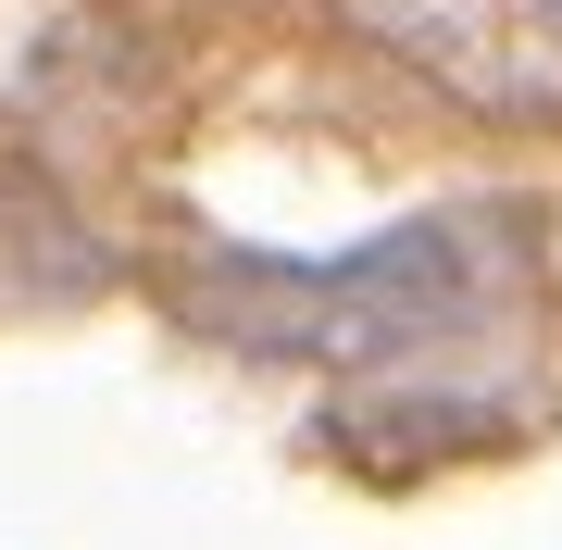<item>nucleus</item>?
<instances>
[{"label": "nucleus", "mask_w": 562, "mask_h": 550, "mask_svg": "<svg viewBox=\"0 0 562 550\" xmlns=\"http://www.w3.org/2000/svg\"><path fill=\"white\" fill-rule=\"evenodd\" d=\"M525 276H538V225L513 201H462V213L387 225L375 250H338V263L225 250L213 276H188V313L213 338H238V350H288V363H338V375H401L438 338H487Z\"/></svg>", "instance_id": "f257e3e1"}, {"label": "nucleus", "mask_w": 562, "mask_h": 550, "mask_svg": "<svg viewBox=\"0 0 562 550\" xmlns=\"http://www.w3.org/2000/svg\"><path fill=\"white\" fill-rule=\"evenodd\" d=\"M538 13H562V0H538Z\"/></svg>", "instance_id": "7ed1b4c3"}, {"label": "nucleus", "mask_w": 562, "mask_h": 550, "mask_svg": "<svg viewBox=\"0 0 562 550\" xmlns=\"http://www.w3.org/2000/svg\"><path fill=\"white\" fill-rule=\"evenodd\" d=\"M101 276V250L76 238V213L50 201L38 164H0V301H76Z\"/></svg>", "instance_id": "f03ea898"}]
</instances>
